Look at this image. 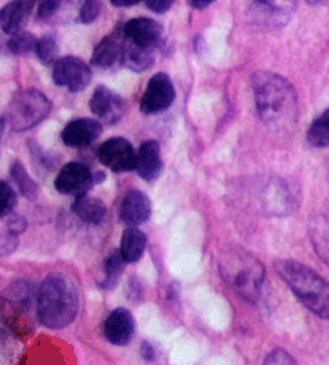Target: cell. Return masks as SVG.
<instances>
[{"label":"cell","instance_id":"6da1fadb","mask_svg":"<svg viewBox=\"0 0 329 365\" xmlns=\"http://www.w3.org/2000/svg\"><path fill=\"white\" fill-rule=\"evenodd\" d=\"M257 113L262 123L275 132H288L297 121V93L280 74L258 73L252 79Z\"/></svg>","mask_w":329,"mask_h":365},{"label":"cell","instance_id":"7a4b0ae2","mask_svg":"<svg viewBox=\"0 0 329 365\" xmlns=\"http://www.w3.org/2000/svg\"><path fill=\"white\" fill-rule=\"evenodd\" d=\"M37 317L48 329H65L79 311V292L68 275L52 274L36 292Z\"/></svg>","mask_w":329,"mask_h":365},{"label":"cell","instance_id":"3957f363","mask_svg":"<svg viewBox=\"0 0 329 365\" xmlns=\"http://www.w3.org/2000/svg\"><path fill=\"white\" fill-rule=\"evenodd\" d=\"M276 272L310 311L318 317L329 319V283L326 280L296 261H280Z\"/></svg>","mask_w":329,"mask_h":365},{"label":"cell","instance_id":"277c9868","mask_svg":"<svg viewBox=\"0 0 329 365\" xmlns=\"http://www.w3.org/2000/svg\"><path fill=\"white\" fill-rule=\"evenodd\" d=\"M219 267L233 292L249 303L257 301L263 283V267L256 257L248 253H231L220 261Z\"/></svg>","mask_w":329,"mask_h":365},{"label":"cell","instance_id":"5b68a950","mask_svg":"<svg viewBox=\"0 0 329 365\" xmlns=\"http://www.w3.org/2000/svg\"><path fill=\"white\" fill-rule=\"evenodd\" d=\"M50 113V102L42 92L29 89L18 92L9 103L5 121H9L14 130H28L34 128Z\"/></svg>","mask_w":329,"mask_h":365},{"label":"cell","instance_id":"8992f818","mask_svg":"<svg viewBox=\"0 0 329 365\" xmlns=\"http://www.w3.org/2000/svg\"><path fill=\"white\" fill-rule=\"evenodd\" d=\"M296 5L297 0H254L252 16L263 28H281L293 16Z\"/></svg>","mask_w":329,"mask_h":365},{"label":"cell","instance_id":"52a82bcc","mask_svg":"<svg viewBox=\"0 0 329 365\" xmlns=\"http://www.w3.org/2000/svg\"><path fill=\"white\" fill-rule=\"evenodd\" d=\"M98 158L111 171L125 173L137 166V153L129 140L122 137L110 138L98 148Z\"/></svg>","mask_w":329,"mask_h":365},{"label":"cell","instance_id":"ba28073f","mask_svg":"<svg viewBox=\"0 0 329 365\" xmlns=\"http://www.w3.org/2000/svg\"><path fill=\"white\" fill-rule=\"evenodd\" d=\"M175 98L174 84L167 74L157 73L150 79L147 91H145L140 108L147 115H155L167 110Z\"/></svg>","mask_w":329,"mask_h":365},{"label":"cell","instance_id":"9c48e42d","mask_svg":"<svg viewBox=\"0 0 329 365\" xmlns=\"http://www.w3.org/2000/svg\"><path fill=\"white\" fill-rule=\"evenodd\" d=\"M53 79L56 84L71 92H80L90 84L92 73L87 63L74 56H66L56 61L53 66Z\"/></svg>","mask_w":329,"mask_h":365},{"label":"cell","instance_id":"30bf717a","mask_svg":"<svg viewBox=\"0 0 329 365\" xmlns=\"http://www.w3.org/2000/svg\"><path fill=\"white\" fill-rule=\"evenodd\" d=\"M90 110L105 124H116L125 113V102L108 87H98L90 100Z\"/></svg>","mask_w":329,"mask_h":365},{"label":"cell","instance_id":"8fae6325","mask_svg":"<svg viewBox=\"0 0 329 365\" xmlns=\"http://www.w3.org/2000/svg\"><path fill=\"white\" fill-rule=\"evenodd\" d=\"M124 36L129 42H134L140 47L156 48L162 39V26L150 18H135L125 23Z\"/></svg>","mask_w":329,"mask_h":365},{"label":"cell","instance_id":"7c38bea8","mask_svg":"<svg viewBox=\"0 0 329 365\" xmlns=\"http://www.w3.org/2000/svg\"><path fill=\"white\" fill-rule=\"evenodd\" d=\"M92 174L80 163H69L61 169L55 180L56 190L66 195H84L92 185Z\"/></svg>","mask_w":329,"mask_h":365},{"label":"cell","instance_id":"4fadbf2b","mask_svg":"<svg viewBox=\"0 0 329 365\" xmlns=\"http://www.w3.org/2000/svg\"><path fill=\"white\" fill-rule=\"evenodd\" d=\"M124 50H125V36L124 31H116L115 34L105 37L97 48H95L92 63L95 66L110 69L115 68L118 63L124 61Z\"/></svg>","mask_w":329,"mask_h":365},{"label":"cell","instance_id":"5bb4252c","mask_svg":"<svg viewBox=\"0 0 329 365\" xmlns=\"http://www.w3.org/2000/svg\"><path fill=\"white\" fill-rule=\"evenodd\" d=\"M101 134V124L95 119H75L61 132V138L68 147L80 148L97 140Z\"/></svg>","mask_w":329,"mask_h":365},{"label":"cell","instance_id":"9a60e30c","mask_svg":"<svg viewBox=\"0 0 329 365\" xmlns=\"http://www.w3.org/2000/svg\"><path fill=\"white\" fill-rule=\"evenodd\" d=\"M105 336L110 343L122 346L127 344L135 333V322L132 314L125 309H116L110 314L105 322Z\"/></svg>","mask_w":329,"mask_h":365},{"label":"cell","instance_id":"2e32d148","mask_svg":"<svg viewBox=\"0 0 329 365\" xmlns=\"http://www.w3.org/2000/svg\"><path fill=\"white\" fill-rule=\"evenodd\" d=\"M150 214L151 203L147 195L138 190H132L125 195L121 205V219L125 224L135 227L138 224L147 222Z\"/></svg>","mask_w":329,"mask_h":365},{"label":"cell","instance_id":"e0dca14e","mask_svg":"<svg viewBox=\"0 0 329 365\" xmlns=\"http://www.w3.org/2000/svg\"><path fill=\"white\" fill-rule=\"evenodd\" d=\"M137 173L145 180H155L162 171V160L160 145L155 140L145 142L137 153Z\"/></svg>","mask_w":329,"mask_h":365},{"label":"cell","instance_id":"ac0fdd59","mask_svg":"<svg viewBox=\"0 0 329 365\" xmlns=\"http://www.w3.org/2000/svg\"><path fill=\"white\" fill-rule=\"evenodd\" d=\"M308 235L320 259L329 267V216H313L308 222Z\"/></svg>","mask_w":329,"mask_h":365},{"label":"cell","instance_id":"d6986e66","mask_svg":"<svg viewBox=\"0 0 329 365\" xmlns=\"http://www.w3.org/2000/svg\"><path fill=\"white\" fill-rule=\"evenodd\" d=\"M34 0H15V2L9 4L7 7H4L2 14H0V24L2 29L7 34H15L24 21V18H28L29 10L33 9Z\"/></svg>","mask_w":329,"mask_h":365},{"label":"cell","instance_id":"ffe728a7","mask_svg":"<svg viewBox=\"0 0 329 365\" xmlns=\"http://www.w3.org/2000/svg\"><path fill=\"white\" fill-rule=\"evenodd\" d=\"M124 65L130 68L132 71L143 73L153 66L155 63V48L140 47L134 42L125 39V50H124Z\"/></svg>","mask_w":329,"mask_h":365},{"label":"cell","instance_id":"44dd1931","mask_svg":"<svg viewBox=\"0 0 329 365\" xmlns=\"http://www.w3.org/2000/svg\"><path fill=\"white\" fill-rule=\"evenodd\" d=\"M73 211L75 212V216L80 217L84 222L100 224L105 219L106 207L98 198L87 197V195H79L75 203L73 205Z\"/></svg>","mask_w":329,"mask_h":365},{"label":"cell","instance_id":"7402d4cb","mask_svg":"<svg viewBox=\"0 0 329 365\" xmlns=\"http://www.w3.org/2000/svg\"><path fill=\"white\" fill-rule=\"evenodd\" d=\"M147 248V235L137 227H129L124 232L121 242V253L127 262H135L143 256Z\"/></svg>","mask_w":329,"mask_h":365},{"label":"cell","instance_id":"603a6c76","mask_svg":"<svg viewBox=\"0 0 329 365\" xmlns=\"http://www.w3.org/2000/svg\"><path fill=\"white\" fill-rule=\"evenodd\" d=\"M307 140L312 147L325 148L329 145V108L310 125Z\"/></svg>","mask_w":329,"mask_h":365},{"label":"cell","instance_id":"cb8c5ba5","mask_svg":"<svg viewBox=\"0 0 329 365\" xmlns=\"http://www.w3.org/2000/svg\"><path fill=\"white\" fill-rule=\"evenodd\" d=\"M58 43H56L53 37L46 36L41 41H37L36 53L43 65H56V61H58Z\"/></svg>","mask_w":329,"mask_h":365},{"label":"cell","instance_id":"d4e9b609","mask_svg":"<svg viewBox=\"0 0 329 365\" xmlns=\"http://www.w3.org/2000/svg\"><path fill=\"white\" fill-rule=\"evenodd\" d=\"M11 175H14V180L16 182L18 188H20V192L24 195V197L28 198H34L36 193H37V187L33 182V179L29 178L28 173L24 171V168L21 166V163L15 161L14 165H11Z\"/></svg>","mask_w":329,"mask_h":365},{"label":"cell","instance_id":"484cf974","mask_svg":"<svg viewBox=\"0 0 329 365\" xmlns=\"http://www.w3.org/2000/svg\"><path fill=\"white\" fill-rule=\"evenodd\" d=\"M37 41L29 33H15L9 39V50L15 55H26L31 50H36Z\"/></svg>","mask_w":329,"mask_h":365},{"label":"cell","instance_id":"4316f807","mask_svg":"<svg viewBox=\"0 0 329 365\" xmlns=\"http://www.w3.org/2000/svg\"><path fill=\"white\" fill-rule=\"evenodd\" d=\"M127 262L124 259V256L121 251H115L110 257L106 259L105 264V270H106V285H111V283H115L118 280L119 274L122 272L124 269V264Z\"/></svg>","mask_w":329,"mask_h":365},{"label":"cell","instance_id":"83f0119b","mask_svg":"<svg viewBox=\"0 0 329 365\" xmlns=\"http://www.w3.org/2000/svg\"><path fill=\"white\" fill-rule=\"evenodd\" d=\"M101 11L100 0H84L79 10V20L82 23H92L98 18Z\"/></svg>","mask_w":329,"mask_h":365},{"label":"cell","instance_id":"f1b7e54d","mask_svg":"<svg viewBox=\"0 0 329 365\" xmlns=\"http://www.w3.org/2000/svg\"><path fill=\"white\" fill-rule=\"evenodd\" d=\"M0 190H2V206H0V214H2L4 217H7L16 206V195L14 192V188H10L7 182H2Z\"/></svg>","mask_w":329,"mask_h":365},{"label":"cell","instance_id":"f546056e","mask_svg":"<svg viewBox=\"0 0 329 365\" xmlns=\"http://www.w3.org/2000/svg\"><path fill=\"white\" fill-rule=\"evenodd\" d=\"M61 4V0H42L39 5V11H37L41 20H48V18H52L56 11L60 10Z\"/></svg>","mask_w":329,"mask_h":365},{"label":"cell","instance_id":"4dcf8cb0","mask_svg":"<svg viewBox=\"0 0 329 365\" xmlns=\"http://www.w3.org/2000/svg\"><path fill=\"white\" fill-rule=\"evenodd\" d=\"M265 365H297V364L286 351L278 349L271 352V354H268L267 361H265Z\"/></svg>","mask_w":329,"mask_h":365},{"label":"cell","instance_id":"1f68e13d","mask_svg":"<svg viewBox=\"0 0 329 365\" xmlns=\"http://www.w3.org/2000/svg\"><path fill=\"white\" fill-rule=\"evenodd\" d=\"M145 2H147L150 10L156 11V14H164L172 7L174 0H145Z\"/></svg>","mask_w":329,"mask_h":365},{"label":"cell","instance_id":"d6a6232c","mask_svg":"<svg viewBox=\"0 0 329 365\" xmlns=\"http://www.w3.org/2000/svg\"><path fill=\"white\" fill-rule=\"evenodd\" d=\"M7 229H9V234L15 237L16 234H20V232L26 229V222H24L23 217L20 216H11L7 222Z\"/></svg>","mask_w":329,"mask_h":365},{"label":"cell","instance_id":"836d02e7","mask_svg":"<svg viewBox=\"0 0 329 365\" xmlns=\"http://www.w3.org/2000/svg\"><path fill=\"white\" fill-rule=\"evenodd\" d=\"M140 2V0H111L113 5H116V7H132V5H135Z\"/></svg>","mask_w":329,"mask_h":365},{"label":"cell","instance_id":"e575fe53","mask_svg":"<svg viewBox=\"0 0 329 365\" xmlns=\"http://www.w3.org/2000/svg\"><path fill=\"white\" fill-rule=\"evenodd\" d=\"M214 2L215 0H192V5L194 9H206Z\"/></svg>","mask_w":329,"mask_h":365},{"label":"cell","instance_id":"d590c367","mask_svg":"<svg viewBox=\"0 0 329 365\" xmlns=\"http://www.w3.org/2000/svg\"><path fill=\"white\" fill-rule=\"evenodd\" d=\"M307 4H312V5H318V4H323L325 0H306Z\"/></svg>","mask_w":329,"mask_h":365}]
</instances>
